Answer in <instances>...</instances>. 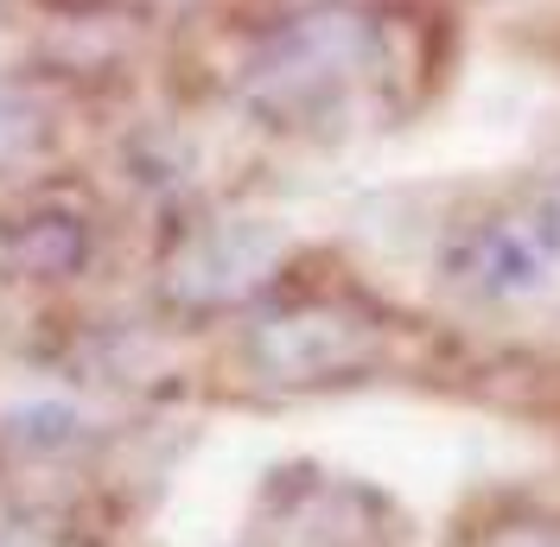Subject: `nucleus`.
<instances>
[{
	"mask_svg": "<svg viewBox=\"0 0 560 547\" xmlns=\"http://www.w3.org/2000/svg\"><path fill=\"white\" fill-rule=\"evenodd\" d=\"M395 20L363 0H313L275 20L236 65V103L280 135H345L395 96Z\"/></svg>",
	"mask_w": 560,
	"mask_h": 547,
	"instance_id": "nucleus-1",
	"label": "nucleus"
},
{
	"mask_svg": "<svg viewBox=\"0 0 560 547\" xmlns=\"http://www.w3.org/2000/svg\"><path fill=\"white\" fill-rule=\"evenodd\" d=\"M440 287L490 318H560V166L510 178L440 242Z\"/></svg>",
	"mask_w": 560,
	"mask_h": 547,
	"instance_id": "nucleus-2",
	"label": "nucleus"
},
{
	"mask_svg": "<svg viewBox=\"0 0 560 547\" xmlns=\"http://www.w3.org/2000/svg\"><path fill=\"white\" fill-rule=\"evenodd\" d=\"M243 357L275 388H345L383 370L388 318L363 293H280L255 306Z\"/></svg>",
	"mask_w": 560,
	"mask_h": 547,
	"instance_id": "nucleus-3",
	"label": "nucleus"
},
{
	"mask_svg": "<svg viewBox=\"0 0 560 547\" xmlns=\"http://www.w3.org/2000/svg\"><path fill=\"white\" fill-rule=\"evenodd\" d=\"M287 242L261 217H205L166 255V300L185 312H230L280 280Z\"/></svg>",
	"mask_w": 560,
	"mask_h": 547,
	"instance_id": "nucleus-4",
	"label": "nucleus"
},
{
	"mask_svg": "<svg viewBox=\"0 0 560 547\" xmlns=\"http://www.w3.org/2000/svg\"><path fill=\"white\" fill-rule=\"evenodd\" d=\"M255 547H401L376 490L331 472H280L255 515Z\"/></svg>",
	"mask_w": 560,
	"mask_h": 547,
	"instance_id": "nucleus-5",
	"label": "nucleus"
},
{
	"mask_svg": "<svg viewBox=\"0 0 560 547\" xmlns=\"http://www.w3.org/2000/svg\"><path fill=\"white\" fill-rule=\"evenodd\" d=\"M96 255V230L83 210L58 205V198H26L0 217V268L13 280H77Z\"/></svg>",
	"mask_w": 560,
	"mask_h": 547,
	"instance_id": "nucleus-6",
	"label": "nucleus"
},
{
	"mask_svg": "<svg viewBox=\"0 0 560 547\" xmlns=\"http://www.w3.org/2000/svg\"><path fill=\"white\" fill-rule=\"evenodd\" d=\"M458 547H560V510L548 503H510L485 515L478 528H465Z\"/></svg>",
	"mask_w": 560,
	"mask_h": 547,
	"instance_id": "nucleus-7",
	"label": "nucleus"
},
{
	"mask_svg": "<svg viewBox=\"0 0 560 547\" xmlns=\"http://www.w3.org/2000/svg\"><path fill=\"white\" fill-rule=\"evenodd\" d=\"M0 547H96V542L65 510H13L0 522Z\"/></svg>",
	"mask_w": 560,
	"mask_h": 547,
	"instance_id": "nucleus-8",
	"label": "nucleus"
},
{
	"mask_svg": "<svg viewBox=\"0 0 560 547\" xmlns=\"http://www.w3.org/2000/svg\"><path fill=\"white\" fill-rule=\"evenodd\" d=\"M38 147H45V115H38V103L20 96V90H0V172L38 160Z\"/></svg>",
	"mask_w": 560,
	"mask_h": 547,
	"instance_id": "nucleus-9",
	"label": "nucleus"
},
{
	"mask_svg": "<svg viewBox=\"0 0 560 547\" xmlns=\"http://www.w3.org/2000/svg\"><path fill=\"white\" fill-rule=\"evenodd\" d=\"M77 7H96V13H128V20H153V13H173L191 0H77Z\"/></svg>",
	"mask_w": 560,
	"mask_h": 547,
	"instance_id": "nucleus-10",
	"label": "nucleus"
}]
</instances>
